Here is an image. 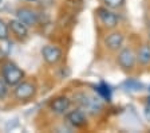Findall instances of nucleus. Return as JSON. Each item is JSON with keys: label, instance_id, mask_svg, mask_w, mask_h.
<instances>
[{"label": "nucleus", "instance_id": "obj_11", "mask_svg": "<svg viewBox=\"0 0 150 133\" xmlns=\"http://www.w3.org/2000/svg\"><path fill=\"white\" fill-rule=\"evenodd\" d=\"M8 27H9V32L15 36L19 41H24L28 38V34H30V27L27 24L19 20L18 18L15 19H11L8 22Z\"/></svg>", "mask_w": 150, "mask_h": 133}, {"label": "nucleus", "instance_id": "obj_12", "mask_svg": "<svg viewBox=\"0 0 150 133\" xmlns=\"http://www.w3.org/2000/svg\"><path fill=\"white\" fill-rule=\"evenodd\" d=\"M137 54V63L141 66H149L150 65V42H145L135 51Z\"/></svg>", "mask_w": 150, "mask_h": 133}, {"label": "nucleus", "instance_id": "obj_17", "mask_svg": "<svg viewBox=\"0 0 150 133\" xmlns=\"http://www.w3.org/2000/svg\"><path fill=\"white\" fill-rule=\"evenodd\" d=\"M147 38H149V42H150V30H149V32H147Z\"/></svg>", "mask_w": 150, "mask_h": 133}, {"label": "nucleus", "instance_id": "obj_1", "mask_svg": "<svg viewBox=\"0 0 150 133\" xmlns=\"http://www.w3.org/2000/svg\"><path fill=\"white\" fill-rule=\"evenodd\" d=\"M0 75L6 79V82L8 83L11 87L18 85L19 82H22L24 79L25 74L16 63H13L12 60L6 59L0 66Z\"/></svg>", "mask_w": 150, "mask_h": 133}, {"label": "nucleus", "instance_id": "obj_4", "mask_svg": "<svg viewBox=\"0 0 150 133\" xmlns=\"http://www.w3.org/2000/svg\"><path fill=\"white\" fill-rule=\"evenodd\" d=\"M36 92H38L36 83L32 82V81H28V79H23L22 82H19L18 85L13 86L12 94L16 101L25 102V101H30V100L35 98Z\"/></svg>", "mask_w": 150, "mask_h": 133}, {"label": "nucleus", "instance_id": "obj_2", "mask_svg": "<svg viewBox=\"0 0 150 133\" xmlns=\"http://www.w3.org/2000/svg\"><path fill=\"white\" fill-rule=\"evenodd\" d=\"M117 65L118 67L126 74H130L135 70L137 66V54L133 47L130 46H123L121 50L117 53Z\"/></svg>", "mask_w": 150, "mask_h": 133}, {"label": "nucleus", "instance_id": "obj_5", "mask_svg": "<svg viewBox=\"0 0 150 133\" xmlns=\"http://www.w3.org/2000/svg\"><path fill=\"white\" fill-rule=\"evenodd\" d=\"M95 14H97V18L103 28L110 31V30H114L118 27L119 16L114 12V10H110V8H107L105 6H100L95 10Z\"/></svg>", "mask_w": 150, "mask_h": 133}, {"label": "nucleus", "instance_id": "obj_18", "mask_svg": "<svg viewBox=\"0 0 150 133\" xmlns=\"http://www.w3.org/2000/svg\"><path fill=\"white\" fill-rule=\"evenodd\" d=\"M1 3H3V0H0V6H1Z\"/></svg>", "mask_w": 150, "mask_h": 133}, {"label": "nucleus", "instance_id": "obj_8", "mask_svg": "<svg viewBox=\"0 0 150 133\" xmlns=\"http://www.w3.org/2000/svg\"><path fill=\"white\" fill-rule=\"evenodd\" d=\"M71 106H72V100L69 98L67 95H56L48 104L50 110L54 112L55 114H60V116H64L71 109Z\"/></svg>", "mask_w": 150, "mask_h": 133}, {"label": "nucleus", "instance_id": "obj_13", "mask_svg": "<svg viewBox=\"0 0 150 133\" xmlns=\"http://www.w3.org/2000/svg\"><path fill=\"white\" fill-rule=\"evenodd\" d=\"M100 3H102V6L107 7L110 10L119 11L126 6V0H100Z\"/></svg>", "mask_w": 150, "mask_h": 133}, {"label": "nucleus", "instance_id": "obj_3", "mask_svg": "<svg viewBox=\"0 0 150 133\" xmlns=\"http://www.w3.org/2000/svg\"><path fill=\"white\" fill-rule=\"evenodd\" d=\"M74 102L76 104L78 108L84 110L87 114H97L102 109V104L98 98H95L94 95L88 94L84 92H78L74 94Z\"/></svg>", "mask_w": 150, "mask_h": 133}, {"label": "nucleus", "instance_id": "obj_9", "mask_svg": "<svg viewBox=\"0 0 150 133\" xmlns=\"http://www.w3.org/2000/svg\"><path fill=\"white\" fill-rule=\"evenodd\" d=\"M42 57H43L44 62L50 66H54L62 59L63 51L59 46L56 44H46L42 47Z\"/></svg>", "mask_w": 150, "mask_h": 133}, {"label": "nucleus", "instance_id": "obj_15", "mask_svg": "<svg viewBox=\"0 0 150 133\" xmlns=\"http://www.w3.org/2000/svg\"><path fill=\"white\" fill-rule=\"evenodd\" d=\"M9 87L11 86L6 82V79L0 75V101H4V100L8 97L9 94Z\"/></svg>", "mask_w": 150, "mask_h": 133}, {"label": "nucleus", "instance_id": "obj_6", "mask_svg": "<svg viewBox=\"0 0 150 133\" xmlns=\"http://www.w3.org/2000/svg\"><path fill=\"white\" fill-rule=\"evenodd\" d=\"M125 41H126L125 34L122 31H119V30L114 28V30H110L109 34H106L105 39H103V44L111 53H118L125 46Z\"/></svg>", "mask_w": 150, "mask_h": 133}, {"label": "nucleus", "instance_id": "obj_16", "mask_svg": "<svg viewBox=\"0 0 150 133\" xmlns=\"http://www.w3.org/2000/svg\"><path fill=\"white\" fill-rule=\"evenodd\" d=\"M7 59V55H6V53H4V50L1 47H0V65L3 63L4 60Z\"/></svg>", "mask_w": 150, "mask_h": 133}, {"label": "nucleus", "instance_id": "obj_10", "mask_svg": "<svg viewBox=\"0 0 150 133\" xmlns=\"http://www.w3.org/2000/svg\"><path fill=\"white\" fill-rule=\"evenodd\" d=\"M16 18L19 20H22L24 24H27L28 27H34L39 22V16H38L36 11L31 7H19L16 10Z\"/></svg>", "mask_w": 150, "mask_h": 133}, {"label": "nucleus", "instance_id": "obj_14", "mask_svg": "<svg viewBox=\"0 0 150 133\" xmlns=\"http://www.w3.org/2000/svg\"><path fill=\"white\" fill-rule=\"evenodd\" d=\"M9 35H11V32H9L8 23L4 22L3 19H0V42L8 41Z\"/></svg>", "mask_w": 150, "mask_h": 133}, {"label": "nucleus", "instance_id": "obj_7", "mask_svg": "<svg viewBox=\"0 0 150 133\" xmlns=\"http://www.w3.org/2000/svg\"><path fill=\"white\" fill-rule=\"evenodd\" d=\"M66 122L69 124L70 127L75 128V129H83L87 127L88 120H87V113L84 110H82L81 108H74L70 109L67 113L64 114Z\"/></svg>", "mask_w": 150, "mask_h": 133}]
</instances>
